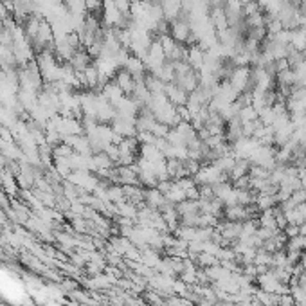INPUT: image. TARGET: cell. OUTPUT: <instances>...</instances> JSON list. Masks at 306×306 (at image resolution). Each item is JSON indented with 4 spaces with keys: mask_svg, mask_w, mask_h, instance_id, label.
Wrapping results in <instances>:
<instances>
[{
    "mask_svg": "<svg viewBox=\"0 0 306 306\" xmlns=\"http://www.w3.org/2000/svg\"><path fill=\"white\" fill-rule=\"evenodd\" d=\"M186 62L191 65L193 70H200L206 63V51L200 49L198 45H189L186 52Z\"/></svg>",
    "mask_w": 306,
    "mask_h": 306,
    "instance_id": "5b68a950",
    "label": "cell"
},
{
    "mask_svg": "<svg viewBox=\"0 0 306 306\" xmlns=\"http://www.w3.org/2000/svg\"><path fill=\"white\" fill-rule=\"evenodd\" d=\"M304 171H306V168H304Z\"/></svg>",
    "mask_w": 306,
    "mask_h": 306,
    "instance_id": "f546056e",
    "label": "cell"
},
{
    "mask_svg": "<svg viewBox=\"0 0 306 306\" xmlns=\"http://www.w3.org/2000/svg\"><path fill=\"white\" fill-rule=\"evenodd\" d=\"M299 227H301V225H290V223H288L287 227L283 229V233L287 234V238L290 240V238H295V236H299V234H301Z\"/></svg>",
    "mask_w": 306,
    "mask_h": 306,
    "instance_id": "cb8c5ba5",
    "label": "cell"
},
{
    "mask_svg": "<svg viewBox=\"0 0 306 306\" xmlns=\"http://www.w3.org/2000/svg\"><path fill=\"white\" fill-rule=\"evenodd\" d=\"M290 47L295 51H304L306 47V29L299 27V29L292 31V38H290Z\"/></svg>",
    "mask_w": 306,
    "mask_h": 306,
    "instance_id": "8fae6325",
    "label": "cell"
},
{
    "mask_svg": "<svg viewBox=\"0 0 306 306\" xmlns=\"http://www.w3.org/2000/svg\"><path fill=\"white\" fill-rule=\"evenodd\" d=\"M297 302H295V299L292 297V294H284V295H279V304L277 306H295Z\"/></svg>",
    "mask_w": 306,
    "mask_h": 306,
    "instance_id": "d4e9b609",
    "label": "cell"
},
{
    "mask_svg": "<svg viewBox=\"0 0 306 306\" xmlns=\"http://www.w3.org/2000/svg\"><path fill=\"white\" fill-rule=\"evenodd\" d=\"M164 196H166L168 202H171V203H175V206H177V203H180V202H184V200H186V191L178 188V186H175V182H173V188H171Z\"/></svg>",
    "mask_w": 306,
    "mask_h": 306,
    "instance_id": "ac0fdd59",
    "label": "cell"
},
{
    "mask_svg": "<svg viewBox=\"0 0 306 306\" xmlns=\"http://www.w3.org/2000/svg\"><path fill=\"white\" fill-rule=\"evenodd\" d=\"M114 81H115V85L123 90L125 96H132L133 89H135V85H137V78L133 76V74H130L126 69L117 70V74L114 76Z\"/></svg>",
    "mask_w": 306,
    "mask_h": 306,
    "instance_id": "7a4b0ae2",
    "label": "cell"
},
{
    "mask_svg": "<svg viewBox=\"0 0 306 306\" xmlns=\"http://www.w3.org/2000/svg\"><path fill=\"white\" fill-rule=\"evenodd\" d=\"M76 287H78V284L74 283V281H70V279H67V281H63V283H62V288H63V290L74 292V290H76Z\"/></svg>",
    "mask_w": 306,
    "mask_h": 306,
    "instance_id": "484cf974",
    "label": "cell"
},
{
    "mask_svg": "<svg viewBox=\"0 0 306 306\" xmlns=\"http://www.w3.org/2000/svg\"><path fill=\"white\" fill-rule=\"evenodd\" d=\"M249 175H251V178H261V180H267V178H270V170L252 164L251 171H249Z\"/></svg>",
    "mask_w": 306,
    "mask_h": 306,
    "instance_id": "d6986e66",
    "label": "cell"
},
{
    "mask_svg": "<svg viewBox=\"0 0 306 306\" xmlns=\"http://www.w3.org/2000/svg\"><path fill=\"white\" fill-rule=\"evenodd\" d=\"M198 191H200V200H213V198H216V196H214L213 186H209V184L198 186Z\"/></svg>",
    "mask_w": 306,
    "mask_h": 306,
    "instance_id": "44dd1931",
    "label": "cell"
},
{
    "mask_svg": "<svg viewBox=\"0 0 306 306\" xmlns=\"http://www.w3.org/2000/svg\"><path fill=\"white\" fill-rule=\"evenodd\" d=\"M258 223H259V227H265V229H279L277 227V220H276V214H274V209L261 211L258 216Z\"/></svg>",
    "mask_w": 306,
    "mask_h": 306,
    "instance_id": "7c38bea8",
    "label": "cell"
},
{
    "mask_svg": "<svg viewBox=\"0 0 306 306\" xmlns=\"http://www.w3.org/2000/svg\"><path fill=\"white\" fill-rule=\"evenodd\" d=\"M283 2H284V4H287V2H292V0H283Z\"/></svg>",
    "mask_w": 306,
    "mask_h": 306,
    "instance_id": "f1b7e54d",
    "label": "cell"
},
{
    "mask_svg": "<svg viewBox=\"0 0 306 306\" xmlns=\"http://www.w3.org/2000/svg\"><path fill=\"white\" fill-rule=\"evenodd\" d=\"M164 94H166L168 101H170L171 105H175V107H186L188 97H189V94L186 92V90H182L177 83H166Z\"/></svg>",
    "mask_w": 306,
    "mask_h": 306,
    "instance_id": "277c9868",
    "label": "cell"
},
{
    "mask_svg": "<svg viewBox=\"0 0 306 306\" xmlns=\"http://www.w3.org/2000/svg\"><path fill=\"white\" fill-rule=\"evenodd\" d=\"M251 160L249 159H238L236 157V162H234L233 170L229 171V180H238L240 177H245V175H249V171H251Z\"/></svg>",
    "mask_w": 306,
    "mask_h": 306,
    "instance_id": "9c48e42d",
    "label": "cell"
},
{
    "mask_svg": "<svg viewBox=\"0 0 306 306\" xmlns=\"http://www.w3.org/2000/svg\"><path fill=\"white\" fill-rule=\"evenodd\" d=\"M299 231H301V236H306V223H302L301 227H299Z\"/></svg>",
    "mask_w": 306,
    "mask_h": 306,
    "instance_id": "83f0119b",
    "label": "cell"
},
{
    "mask_svg": "<svg viewBox=\"0 0 306 306\" xmlns=\"http://www.w3.org/2000/svg\"><path fill=\"white\" fill-rule=\"evenodd\" d=\"M238 119L241 121V125H243V123L258 121V110H254V107H252V105L240 108V110H238Z\"/></svg>",
    "mask_w": 306,
    "mask_h": 306,
    "instance_id": "e0dca14e",
    "label": "cell"
},
{
    "mask_svg": "<svg viewBox=\"0 0 306 306\" xmlns=\"http://www.w3.org/2000/svg\"><path fill=\"white\" fill-rule=\"evenodd\" d=\"M254 297L258 299L263 306H277L279 304V295L270 294V292H265V290H259V288L256 290Z\"/></svg>",
    "mask_w": 306,
    "mask_h": 306,
    "instance_id": "5bb4252c",
    "label": "cell"
},
{
    "mask_svg": "<svg viewBox=\"0 0 306 306\" xmlns=\"http://www.w3.org/2000/svg\"><path fill=\"white\" fill-rule=\"evenodd\" d=\"M173 182H175V186H178V188L184 189V191H188V189H191L196 186V182L193 177H184V178H178V180H173Z\"/></svg>",
    "mask_w": 306,
    "mask_h": 306,
    "instance_id": "603a6c76",
    "label": "cell"
},
{
    "mask_svg": "<svg viewBox=\"0 0 306 306\" xmlns=\"http://www.w3.org/2000/svg\"><path fill=\"white\" fill-rule=\"evenodd\" d=\"M304 206H306V203H304Z\"/></svg>",
    "mask_w": 306,
    "mask_h": 306,
    "instance_id": "4dcf8cb0",
    "label": "cell"
},
{
    "mask_svg": "<svg viewBox=\"0 0 306 306\" xmlns=\"http://www.w3.org/2000/svg\"><path fill=\"white\" fill-rule=\"evenodd\" d=\"M290 200L295 203V206H301V203H306V189L304 188H299L292 193Z\"/></svg>",
    "mask_w": 306,
    "mask_h": 306,
    "instance_id": "7402d4cb",
    "label": "cell"
},
{
    "mask_svg": "<svg viewBox=\"0 0 306 306\" xmlns=\"http://www.w3.org/2000/svg\"><path fill=\"white\" fill-rule=\"evenodd\" d=\"M112 2H114V6L117 8V11L121 13V15H130L133 0H112Z\"/></svg>",
    "mask_w": 306,
    "mask_h": 306,
    "instance_id": "ffe728a7",
    "label": "cell"
},
{
    "mask_svg": "<svg viewBox=\"0 0 306 306\" xmlns=\"http://www.w3.org/2000/svg\"><path fill=\"white\" fill-rule=\"evenodd\" d=\"M254 206L258 207V211H269L274 209L277 206L276 195H265V193H256V202Z\"/></svg>",
    "mask_w": 306,
    "mask_h": 306,
    "instance_id": "30bf717a",
    "label": "cell"
},
{
    "mask_svg": "<svg viewBox=\"0 0 306 306\" xmlns=\"http://www.w3.org/2000/svg\"><path fill=\"white\" fill-rule=\"evenodd\" d=\"M254 263L256 267H272V254H270V252H267L265 249H258V251H256V256H254Z\"/></svg>",
    "mask_w": 306,
    "mask_h": 306,
    "instance_id": "2e32d148",
    "label": "cell"
},
{
    "mask_svg": "<svg viewBox=\"0 0 306 306\" xmlns=\"http://www.w3.org/2000/svg\"><path fill=\"white\" fill-rule=\"evenodd\" d=\"M301 265L304 267V270H306V251L302 252V256H301Z\"/></svg>",
    "mask_w": 306,
    "mask_h": 306,
    "instance_id": "4316f807",
    "label": "cell"
},
{
    "mask_svg": "<svg viewBox=\"0 0 306 306\" xmlns=\"http://www.w3.org/2000/svg\"><path fill=\"white\" fill-rule=\"evenodd\" d=\"M65 8L72 16H85L87 13L85 0H65Z\"/></svg>",
    "mask_w": 306,
    "mask_h": 306,
    "instance_id": "4fadbf2b",
    "label": "cell"
},
{
    "mask_svg": "<svg viewBox=\"0 0 306 306\" xmlns=\"http://www.w3.org/2000/svg\"><path fill=\"white\" fill-rule=\"evenodd\" d=\"M160 8H162L164 20H166L168 24L175 22V20H178L184 15L182 0H162V2H160Z\"/></svg>",
    "mask_w": 306,
    "mask_h": 306,
    "instance_id": "3957f363",
    "label": "cell"
},
{
    "mask_svg": "<svg viewBox=\"0 0 306 306\" xmlns=\"http://www.w3.org/2000/svg\"><path fill=\"white\" fill-rule=\"evenodd\" d=\"M177 211L180 216H184V214H196L200 213V203L198 200H184V202L177 203Z\"/></svg>",
    "mask_w": 306,
    "mask_h": 306,
    "instance_id": "9a60e30c",
    "label": "cell"
},
{
    "mask_svg": "<svg viewBox=\"0 0 306 306\" xmlns=\"http://www.w3.org/2000/svg\"><path fill=\"white\" fill-rule=\"evenodd\" d=\"M164 202H166V196H164L157 188H146L144 189V203H146V207L159 211L160 207H162Z\"/></svg>",
    "mask_w": 306,
    "mask_h": 306,
    "instance_id": "8992f818",
    "label": "cell"
},
{
    "mask_svg": "<svg viewBox=\"0 0 306 306\" xmlns=\"http://www.w3.org/2000/svg\"><path fill=\"white\" fill-rule=\"evenodd\" d=\"M227 81L238 94L249 92V87H251V67H236Z\"/></svg>",
    "mask_w": 306,
    "mask_h": 306,
    "instance_id": "6da1fadb",
    "label": "cell"
},
{
    "mask_svg": "<svg viewBox=\"0 0 306 306\" xmlns=\"http://www.w3.org/2000/svg\"><path fill=\"white\" fill-rule=\"evenodd\" d=\"M69 65L72 67V69L76 70V72H83V70H85L87 67L92 65V56H90L87 51H81V49H79V51L76 52V54H74L72 58H70Z\"/></svg>",
    "mask_w": 306,
    "mask_h": 306,
    "instance_id": "52a82bcc",
    "label": "cell"
},
{
    "mask_svg": "<svg viewBox=\"0 0 306 306\" xmlns=\"http://www.w3.org/2000/svg\"><path fill=\"white\" fill-rule=\"evenodd\" d=\"M115 277H112L110 274H97V276H92L89 281H87V287L92 288V290H105V288H110L112 283H115Z\"/></svg>",
    "mask_w": 306,
    "mask_h": 306,
    "instance_id": "ba28073f",
    "label": "cell"
}]
</instances>
